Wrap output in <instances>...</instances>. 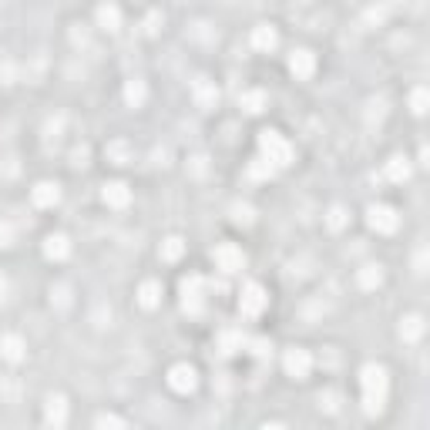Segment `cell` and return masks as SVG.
<instances>
[{"label": "cell", "instance_id": "obj_1", "mask_svg": "<svg viewBox=\"0 0 430 430\" xmlns=\"http://www.w3.org/2000/svg\"><path fill=\"white\" fill-rule=\"evenodd\" d=\"M360 390H363V414L377 417L384 414L386 393H390V377L380 363H367L360 370Z\"/></svg>", "mask_w": 430, "mask_h": 430}, {"label": "cell", "instance_id": "obj_2", "mask_svg": "<svg viewBox=\"0 0 430 430\" xmlns=\"http://www.w3.org/2000/svg\"><path fill=\"white\" fill-rule=\"evenodd\" d=\"M259 155L273 165V169H289L292 165V145L279 131H262L259 135Z\"/></svg>", "mask_w": 430, "mask_h": 430}, {"label": "cell", "instance_id": "obj_3", "mask_svg": "<svg viewBox=\"0 0 430 430\" xmlns=\"http://www.w3.org/2000/svg\"><path fill=\"white\" fill-rule=\"evenodd\" d=\"M212 259H215V266H219V273H222V276H235V273H242V269H246V252L235 246V242H222V246H215Z\"/></svg>", "mask_w": 430, "mask_h": 430}, {"label": "cell", "instance_id": "obj_4", "mask_svg": "<svg viewBox=\"0 0 430 430\" xmlns=\"http://www.w3.org/2000/svg\"><path fill=\"white\" fill-rule=\"evenodd\" d=\"M266 306H269V292L262 289L259 282L242 286V292H239V313H242V316L256 320V316H262V309Z\"/></svg>", "mask_w": 430, "mask_h": 430}, {"label": "cell", "instance_id": "obj_5", "mask_svg": "<svg viewBox=\"0 0 430 430\" xmlns=\"http://www.w3.org/2000/svg\"><path fill=\"white\" fill-rule=\"evenodd\" d=\"M367 226L377 232V235H393V232L400 229V215H397V209H390V205H370Z\"/></svg>", "mask_w": 430, "mask_h": 430}, {"label": "cell", "instance_id": "obj_6", "mask_svg": "<svg viewBox=\"0 0 430 430\" xmlns=\"http://www.w3.org/2000/svg\"><path fill=\"white\" fill-rule=\"evenodd\" d=\"M282 370H286V377H292V380H306L309 370H313V356H309V350H303V346H289V350L282 353Z\"/></svg>", "mask_w": 430, "mask_h": 430}, {"label": "cell", "instance_id": "obj_7", "mask_svg": "<svg viewBox=\"0 0 430 430\" xmlns=\"http://www.w3.org/2000/svg\"><path fill=\"white\" fill-rule=\"evenodd\" d=\"M202 286H205L202 276L182 279V309L188 316H199L202 309H205V289H202Z\"/></svg>", "mask_w": 430, "mask_h": 430}, {"label": "cell", "instance_id": "obj_8", "mask_svg": "<svg viewBox=\"0 0 430 430\" xmlns=\"http://www.w3.org/2000/svg\"><path fill=\"white\" fill-rule=\"evenodd\" d=\"M169 386L175 390V393H192V390L199 386V373H195V367H192V363H175V367L169 370Z\"/></svg>", "mask_w": 430, "mask_h": 430}, {"label": "cell", "instance_id": "obj_9", "mask_svg": "<svg viewBox=\"0 0 430 430\" xmlns=\"http://www.w3.org/2000/svg\"><path fill=\"white\" fill-rule=\"evenodd\" d=\"M101 199H105L107 209H128L131 205V188H128V182H122V178H115V182H105V188H101Z\"/></svg>", "mask_w": 430, "mask_h": 430}, {"label": "cell", "instance_id": "obj_10", "mask_svg": "<svg viewBox=\"0 0 430 430\" xmlns=\"http://www.w3.org/2000/svg\"><path fill=\"white\" fill-rule=\"evenodd\" d=\"M289 71L296 77H303V81L313 77L316 74V54H313L309 47H296V51L289 54Z\"/></svg>", "mask_w": 430, "mask_h": 430}, {"label": "cell", "instance_id": "obj_11", "mask_svg": "<svg viewBox=\"0 0 430 430\" xmlns=\"http://www.w3.org/2000/svg\"><path fill=\"white\" fill-rule=\"evenodd\" d=\"M31 202L37 205V209H54L58 202H61V185L58 182H37L31 188Z\"/></svg>", "mask_w": 430, "mask_h": 430}, {"label": "cell", "instance_id": "obj_12", "mask_svg": "<svg viewBox=\"0 0 430 430\" xmlns=\"http://www.w3.org/2000/svg\"><path fill=\"white\" fill-rule=\"evenodd\" d=\"M24 356H27L24 337H17V333H4V337H0V360H4V363H20Z\"/></svg>", "mask_w": 430, "mask_h": 430}, {"label": "cell", "instance_id": "obj_13", "mask_svg": "<svg viewBox=\"0 0 430 430\" xmlns=\"http://www.w3.org/2000/svg\"><path fill=\"white\" fill-rule=\"evenodd\" d=\"M192 98H195V105H199L202 111H212V107L219 105V88H215V81L199 77V81L192 84Z\"/></svg>", "mask_w": 430, "mask_h": 430}, {"label": "cell", "instance_id": "obj_14", "mask_svg": "<svg viewBox=\"0 0 430 430\" xmlns=\"http://www.w3.org/2000/svg\"><path fill=\"white\" fill-rule=\"evenodd\" d=\"M44 256L51 262H64L67 256H71V239L64 235V232H51L44 239Z\"/></svg>", "mask_w": 430, "mask_h": 430}, {"label": "cell", "instance_id": "obj_15", "mask_svg": "<svg viewBox=\"0 0 430 430\" xmlns=\"http://www.w3.org/2000/svg\"><path fill=\"white\" fill-rule=\"evenodd\" d=\"M44 424H54V427H64L67 424V400L61 393H51L44 400Z\"/></svg>", "mask_w": 430, "mask_h": 430}, {"label": "cell", "instance_id": "obj_16", "mask_svg": "<svg viewBox=\"0 0 430 430\" xmlns=\"http://www.w3.org/2000/svg\"><path fill=\"white\" fill-rule=\"evenodd\" d=\"M276 44H279V31L273 24H256V27H252V47H256V51L269 54V51H276Z\"/></svg>", "mask_w": 430, "mask_h": 430}, {"label": "cell", "instance_id": "obj_17", "mask_svg": "<svg viewBox=\"0 0 430 430\" xmlns=\"http://www.w3.org/2000/svg\"><path fill=\"white\" fill-rule=\"evenodd\" d=\"M162 296H165L162 282H158V279H145V282L138 286V306L141 309H158L162 306Z\"/></svg>", "mask_w": 430, "mask_h": 430}, {"label": "cell", "instance_id": "obj_18", "mask_svg": "<svg viewBox=\"0 0 430 430\" xmlns=\"http://www.w3.org/2000/svg\"><path fill=\"white\" fill-rule=\"evenodd\" d=\"M380 282H384V269H380L377 262H367V266L356 269V286H360V289L373 292V289H380Z\"/></svg>", "mask_w": 430, "mask_h": 430}, {"label": "cell", "instance_id": "obj_19", "mask_svg": "<svg viewBox=\"0 0 430 430\" xmlns=\"http://www.w3.org/2000/svg\"><path fill=\"white\" fill-rule=\"evenodd\" d=\"M242 346H246V333H242V330L229 326V330L219 333V350H222V356H235Z\"/></svg>", "mask_w": 430, "mask_h": 430}, {"label": "cell", "instance_id": "obj_20", "mask_svg": "<svg viewBox=\"0 0 430 430\" xmlns=\"http://www.w3.org/2000/svg\"><path fill=\"white\" fill-rule=\"evenodd\" d=\"M386 182H393V185H403L407 178H410V162L403 158V155H393V158H386Z\"/></svg>", "mask_w": 430, "mask_h": 430}, {"label": "cell", "instance_id": "obj_21", "mask_svg": "<svg viewBox=\"0 0 430 430\" xmlns=\"http://www.w3.org/2000/svg\"><path fill=\"white\" fill-rule=\"evenodd\" d=\"M105 155H107V162H111V165H128V162H135V152H131V145H128L124 138L107 141Z\"/></svg>", "mask_w": 430, "mask_h": 430}, {"label": "cell", "instance_id": "obj_22", "mask_svg": "<svg viewBox=\"0 0 430 430\" xmlns=\"http://www.w3.org/2000/svg\"><path fill=\"white\" fill-rule=\"evenodd\" d=\"M185 239L182 235H165L162 239V246H158V256H162V262H178L185 256Z\"/></svg>", "mask_w": 430, "mask_h": 430}, {"label": "cell", "instance_id": "obj_23", "mask_svg": "<svg viewBox=\"0 0 430 430\" xmlns=\"http://www.w3.org/2000/svg\"><path fill=\"white\" fill-rule=\"evenodd\" d=\"M420 337H424V316H403L400 320V339L403 343H420Z\"/></svg>", "mask_w": 430, "mask_h": 430}, {"label": "cell", "instance_id": "obj_24", "mask_svg": "<svg viewBox=\"0 0 430 430\" xmlns=\"http://www.w3.org/2000/svg\"><path fill=\"white\" fill-rule=\"evenodd\" d=\"M98 27H101V31H118V27H122V11H118V7H115V4H101V7H98Z\"/></svg>", "mask_w": 430, "mask_h": 430}, {"label": "cell", "instance_id": "obj_25", "mask_svg": "<svg viewBox=\"0 0 430 430\" xmlns=\"http://www.w3.org/2000/svg\"><path fill=\"white\" fill-rule=\"evenodd\" d=\"M145 98H148V84L141 77H128V84H124V101H128V107H141Z\"/></svg>", "mask_w": 430, "mask_h": 430}, {"label": "cell", "instance_id": "obj_26", "mask_svg": "<svg viewBox=\"0 0 430 430\" xmlns=\"http://www.w3.org/2000/svg\"><path fill=\"white\" fill-rule=\"evenodd\" d=\"M239 105H242L246 115H259L262 107L269 105V98H266V91H242L239 94Z\"/></svg>", "mask_w": 430, "mask_h": 430}, {"label": "cell", "instance_id": "obj_27", "mask_svg": "<svg viewBox=\"0 0 430 430\" xmlns=\"http://www.w3.org/2000/svg\"><path fill=\"white\" fill-rule=\"evenodd\" d=\"M246 175H249V178H256V182H266V178H273V175H276V169H273V165H269L262 155H256V158L249 162Z\"/></svg>", "mask_w": 430, "mask_h": 430}, {"label": "cell", "instance_id": "obj_28", "mask_svg": "<svg viewBox=\"0 0 430 430\" xmlns=\"http://www.w3.org/2000/svg\"><path fill=\"white\" fill-rule=\"evenodd\" d=\"M326 226L333 232H343L350 226V212H346V205H330V212H326Z\"/></svg>", "mask_w": 430, "mask_h": 430}, {"label": "cell", "instance_id": "obj_29", "mask_svg": "<svg viewBox=\"0 0 430 430\" xmlns=\"http://www.w3.org/2000/svg\"><path fill=\"white\" fill-rule=\"evenodd\" d=\"M71 303H74V296H71V286H67V282L51 286V306L54 309H71Z\"/></svg>", "mask_w": 430, "mask_h": 430}, {"label": "cell", "instance_id": "obj_30", "mask_svg": "<svg viewBox=\"0 0 430 430\" xmlns=\"http://www.w3.org/2000/svg\"><path fill=\"white\" fill-rule=\"evenodd\" d=\"M185 169H188V175H192V178H205V175H209V155H202V152L192 155Z\"/></svg>", "mask_w": 430, "mask_h": 430}, {"label": "cell", "instance_id": "obj_31", "mask_svg": "<svg viewBox=\"0 0 430 430\" xmlns=\"http://www.w3.org/2000/svg\"><path fill=\"white\" fill-rule=\"evenodd\" d=\"M246 346H249V353L256 356V360H266V356H273V343L266 337H256V339H246Z\"/></svg>", "mask_w": 430, "mask_h": 430}, {"label": "cell", "instance_id": "obj_32", "mask_svg": "<svg viewBox=\"0 0 430 430\" xmlns=\"http://www.w3.org/2000/svg\"><path fill=\"white\" fill-rule=\"evenodd\" d=\"M410 111H414V115H424V111H427V88H414V91H410Z\"/></svg>", "mask_w": 430, "mask_h": 430}, {"label": "cell", "instance_id": "obj_33", "mask_svg": "<svg viewBox=\"0 0 430 430\" xmlns=\"http://www.w3.org/2000/svg\"><path fill=\"white\" fill-rule=\"evenodd\" d=\"M252 205H242V202H235V205H232V222H239V226H249V222H252Z\"/></svg>", "mask_w": 430, "mask_h": 430}, {"label": "cell", "instance_id": "obj_34", "mask_svg": "<svg viewBox=\"0 0 430 430\" xmlns=\"http://www.w3.org/2000/svg\"><path fill=\"white\" fill-rule=\"evenodd\" d=\"M91 320H94V326H107L111 322V306H94V313H91Z\"/></svg>", "mask_w": 430, "mask_h": 430}, {"label": "cell", "instance_id": "obj_35", "mask_svg": "<svg viewBox=\"0 0 430 430\" xmlns=\"http://www.w3.org/2000/svg\"><path fill=\"white\" fill-rule=\"evenodd\" d=\"M414 273H417V276H424V273H427V249H424V246L414 252Z\"/></svg>", "mask_w": 430, "mask_h": 430}, {"label": "cell", "instance_id": "obj_36", "mask_svg": "<svg viewBox=\"0 0 430 430\" xmlns=\"http://www.w3.org/2000/svg\"><path fill=\"white\" fill-rule=\"evenodd\" d=\"M94 424H98V427H124V420L122 417H115V414H98Z\"/></svg>", "mask_w": 430, "mask_h": 430}, {"label": "cell", "instance_id": "obj_37", "mask_svg": "<svg viewBox=\"0 0 430 430\" xmlns=\"http://www.w3.org/2000/svg\"><path fill=\"white\" fill-rule=\"evenodd\" d=\"M14 246V229H11V222H0V249Z\"/></svg>", "mask_w": 430, "mask_h": 430}, {"label": "cell", "instance_id": "obj_38", "mask_svg": "<svg viewBox=\"0 0 430 430\" xmlns=\"http://www.w3.org/2000/svg\"><path fill=\"white\" fill-rule=\"evenodd\" d=\"M337 393H326V397H322V393H320V407H322V410H326V414H337V407H339V403H337Z\"/></svg>", "mask_w": 430, "mask_h": 430}, {"label": "cell", "instance_id": "obj_39", "mask_svg": "<svg viewBox=\"0 0 430 430\" xmlns=\"http://www.w3.org/2000/svg\"><path fill=\"white\" fill-rule=\"evenodd\" d=\"M84 158H88V148H74V152H71V165H74V169H84V165H88Z\"/></svg>", "mask_w": 430, "mask_h": 430}, {"label": "cell", "instance_id": "obj_40", "mask_svg": "<svg viewBox=\"0 0 430 430\" xmlns=\"http://www.w3.org/2000/svg\"><path fill=\"white\" fill-rule=\"evenodd\" d=\"M195 37H199V41H209V37H212V34H209V24H195Z\"/></svg>", "mask_w": 430, "mask_h": 430}, {"label": "cell", "instance_id": "obj_41", "mask_svg": "<svg viewBox=\"0 0 430 430\" xmlns=\"http://www.w3.org/2000/svg\"><path fill=\"white\" fill-rule=\"evenodd\" d=\"M0 74L7 77V84H14V64H4V67H0Z\"/></svg>", "mask_w": 430, "mask_h": 430}, {"label": "cell", "instance_id": "obj_42", "mask_svg": "<svg viewBox=\"0 0 430 430\" xmlns=\"http://www.w3.org/2000/svg\"><path fill=\"white\" fill-rule=\"evenodd\" d=\"M7 292H11V282H7V276H0V303L7 299Z\"/></svg>", "mask_w": 430, "mask_h": 430}]
</instances>
